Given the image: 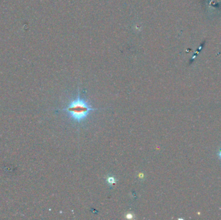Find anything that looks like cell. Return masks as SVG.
<instances>
[{
	"instance_id": "obj_1",
	"label": "cell",
	"mask_w": 221,
	"mask_h": 220,
	"mask_svg": "<svg viewBox=\"0 0 221 220\" xmlns=\"http://www.w3.org/2000/svg\"><path fill=\"white\" fill-rule=\"evenodd\" d=\"M96 110L97 109L92 108L87 101L81 99L79 94L76 100L70 102L67 108L63 109L68 113L71 119L78 123L85 119L90 112Z\"/></svg>"
},
{
	"instance_id": "obj_2",
	"label": "cell",
	"mask_w": 221,
	"mask_h": 220,
	"mask_svg": "<svg viewBox=\"0 0 221 220\" xmlns=\"http://www.w3.org/2000/svg\"><path fill=\"white\" fill-rule=\"evenodd\" d=\"M106 181L109 184V185H114L116 184L117 183V180L113 176H108L106 179Z\"/></svg>"
},
{
	"instance_id": "obj_3",
	"label": "cell",
	"mask_w": 221,
	"mask_h": 220,
	"mask_svg": "<svg viewBox=\"0 0 221 220\" xmlns=\"http://www.w3.org/2000/svg\"><path fill=\"white\" fill-rule=\"evenodd\" d=\"M217 155L218 156L219 158L221 160V149L219 150V151L217 153Z\"/></svg>"
}]
</instances>
